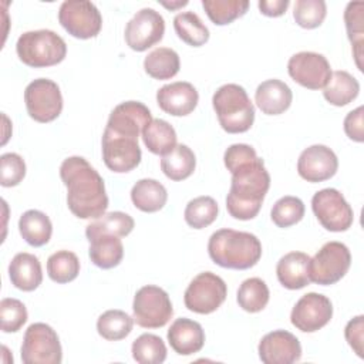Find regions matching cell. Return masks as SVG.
Returning a JSON list of instances; mask_svg holds the SVG:
<instances>
[{"mask_svg": "<svg viewBox=\"0 0 364 364\" xmlns=\"http://www.w3.org/2000/svg\"><path fill=\"white\" fill-rule=\"evenodd\" d=\"M257 158L256 151L247 144H233L230 145L223 155V162L228 171L232 173L237 166Z\"/></svg>", "mask_w": 364, "mask_h": 364, "instance_id": "cell-45", "label": "cell"}, {"mask_svg": "<svg viewBox=\"0 0 364 364\" xmlns=\"http://www.w3.org/2000/svg\"><path fill=\"white\" fill-rule=\"evenodd\" d=\"M16 51L26 65L43 68L60 64L67 55V44L51 30H33L18 37Z\"/></svg>", "mask_w": 364, "mask_h": 364, "instance_id": "cell-5", "label": "cell"}, {"mask_svg": "<svg viewBox=\"0 0 364 364\" xmlns=\"http://www.w3.org/2000/svg\"><path fill=\"white\" fill-rule=\"evenodd\" d=\"M270 186V175L262 158H255L232 172V183L226 196L229 215L239 220L257 216Z\"/></svg>", "mask_w": 364, "mask_h": 364, "instance_id": "cell-2", "label": "cell"}, {"mask_svg": "<svg viewBox=\"0 0 364 364\" xmlns=\"http://www.w3.org/2000/svg\"><path fill=\"white\" fill-rule=\"evenodd\" d=\"M202 6L216 26H226L233 20L242 17L247 9V0H202Z\"/></svg>", "mask_w": 364, "mask_h": 364, "instance_id": "cell-38", "label": "cell"}, {"mask_svg": "<svg viewBox=\"0 0 364 364\" xmlns=\"http://www.w3.org/2000/svg\"><path fill=\"white\" fill-rule=\"evenodd\" d=\"M310 256L303 252H290L280 257L276 274L280 284L289 290H299L310 283L309 276Z\"/></svg>", "mask_w": 364, "mask_h": 364, "instance_id": "cell-23", "label": "cell"}, {"mask_svg": "<svg viewBox=\"0 0 364 364\" xmlns=\"http://www.w3.org/2000/svg\"><path fill=\"white\" fill-rule=\"evenodd\" d=\"M18 230L21 237L28 245L34 247H40L48 243L53 233V225L50 218L44 212L37 209H30L20 216Z\"/></svg>", "mask_w": 364, "mask_h": 364, "instance_id": "cell-27", "label": "cell"}, {"mask_svg": "<svg viewBox=\"0 0 364 364\" xmlns=\"http://www.w3.org/2000/svg\"><path fill=\"white\" fill-rule=\"evenodd\" d=\"M195 166V154L183 144H176V146L161 159V169L171 181H183L189 178L193 173Z\"/></svg>", "mask_w": 364, "mask_h": 364, "instance_id": "cell-29", "label": "cell"}, {"mask_svg": "<svg viewBox=\"0 0 364 364\" xmlns=\"http://www.w3.org/2000/svg\"><path fill=\"white\" fill-rule=\"evenodd\" d=\"M27 321L26 306L11 297H6L0 301V326L4 333H16Z\"/></svg>", "mask_w": 364, "mask_h": 364, "instance_id": "cell-43", "label": "cell"}, {"mask_svg": "<svg viewBox=\"0 0 364 364\" xmlns=\"http://www.w3.org/2000/svg\"><path fill=\"white\" fill-rule=\"evenodd\" d=\"M58 21L75 38L87 40L98 36L102 17L97 6L88 0H65L58 10Z\"/></svg>", "mask_w": 364, "mask_h": 364, "instance_id": "cell-11", "label": "cell"}, {"mask_svg": "<svg viewBox=\"0 0 364 364\" xmlns=\"http://www.w3.org/2000/svg\"><path fill=\"white\" fill-rule=\"evenodd\" d=\"M176 132L165 119H152L142 131V139L148 151L155 155H166L176 146Z\"/></svg>", "mask_w": 364, "mask_h": 364, "instance_id": "cell-30", "label": "cell"}, {"mask_svg": "<svg viewBox=\"0 0 364 364\" xmlns=\"http://www.w3.org/2000/svg\"><path fill=\"white\" fill-rule=\"evenodd\" d=\"M131 200L136 209L146 213H154L165 206L168 200V192L165 186L156 179L144 178L132 186Z\"/></svg>", "mask_w": 364, "mask_h": 364, "instance_id": "cell-26", "label": "cell"}, {"mask_svg": "<svg viewBox=\"0 0 364 364\" xmlns=\"http://www.w3.org/2000/svg\"><path fill=\"white\" fill-rule=\"evenodd\" d=\"M48 277L60 284L73 282L80 273V260L70 250H58L47 260Z\"/></svg>", "mask_w": 364, "mask_h": 364, "instance_id": "cell-39", "label": "cell"}, {"mask_svg": "<svg viewBox=\"0 0 364 364\" xmlns=\"http://www.w3.org/2000/svg\"><path fill=\"white\" fill-rule=\"evenodd\" d=\"M28 115L37 122H51L63 111V95L57 82L48 78L31 81L24 91Z\"/></svg>", "mask_w": 364, "mask_h": 364, "instance_id": "cell-12", "label": "cell"}, {"mask_svg": "<svg viewBox=\"0 0 364 364\" xmlns=\"http://www.w3.org/2000/svg\"><path fill=\"white\" fill-rule=\"evenodd\" d=\"M289 75L301 87L321 90L331 77V67L323 54L300 51L290 57L287 63Z\"/></svg>", "mask_w": 364, "mask_h": 364, "instance_id": "cell-13", "label": "cell"}, {"mask_svg": "<svg viewBox=\"0 0 364 364\" xmlns=\"http://www.w3.org/2000/svg\"><path fill=\"white\" fill-rule=\"evenodd\" d=\"M9 277L14 287L23 291L36 290L43 282V270L37 256L31 253H17L9 264Z\"/></svg>", "mask_w": 364, "mask_h": 364, "instance_id": "cell-24", "label": "cell"}, {"mask_svg": "<svg viewBox=\"0 0 364 364\" xmlns=\"http://www.w3.org/2000/svg\"><path fill=\"white\" fill-rule=\"evenodd\" d=\"M161 4H162V6H165L166 9H171V10H173V9H178V7H183V6H186V4H188V0H179V1H175V3H166V1H161Z\"/></svg>", "mask_w": 364, "mask_h": 364, "instance_id": "cell-49", "label": "cell"}, {"mask_svg": "<svg viewBox=\"0 0 364 364\" xmlns=\"http://www.w3.org/2000/svg\"><path fill=\"white\" fill-rule=\"evenodd\" d=\"M360 92L358 81L347 71L338 70L331 73L327 85L323 88V95L327 102L336 107H344L357 98Z\"/></svg>", "mask_w": 364, "mask_h": 364, "instance_id": "cell-28", "label": "cell"}, {"mask_svg": "<svg viewBox=\"0 0 364 364\" xmlns=\"http://www.w3.org/2000/svg\"><path fill=\"white\" fill-rule=\"evenodd\" d=\"M142 158L138 139L119 136L109 132L102 134V159L107 168L117 173L135 169Z\"/></svg>", "mask_w": 364, "mask_h": 364, "instance_id": "cell-17", "label": "cell"}, {"mask_svg": "<svg viewBox=\"0 0 364 364\" xmlns=\"http://www.w3.org/2000/svg\"><path fill=\"white\" fill-rule=\"evenodd\" d=\"M364 108L360 105L355 109L350 111L344 118V132L346 135L355 141L363 142L364 141V124H363V114Z\"/></svg>", "mask_w": 364, "mask_h": 364, "instance_id": "cell-47", "label": "cell"}, {"mask_svg": "<svg viewBox=\"0 0 364 364\" xmlns=\"http://www.w3.org/2000/svg\"><path fill=\"white\" fill-rule=\"evenodd\" d=\"M213 109L220 127L229 134L250 129L255 121V107L246 90L239 84H225L212 97Z\"/></svg>", "mask_w": 364, "mask_h": 364, "instance_id": "cell-4", "label": "cell"}, {"mask_svg": "<svg viewBox=\"0 0 364 364\" xmlns=\"http://www.w3.org/2000/svg\"><path fill=\"white\" fill-rule=\"evenodd\" d=\"M257 351L264 364H293L301 358L299 338L286 330H274L263 336Z\"/></svg>", "mask_w": 364, "mask_h": 364, "instance_id": "cell-19", "label": "cell"}, {"mask_svg": "<svg viewBox=\"0 0 364 364\" xmlns=\"http://www.w3.org/2000/svg\"><path fill=\"white\" fill-rule=\"evenodd\" d=\"M289 4V0H260L259 10L267 17H279L286 13Z\"/></svg>", "mask_w": 364, "mask_h": 364, "instance_id": "cell-48", "label": "cell"}, {"mask_svg": "<svg viewBox=\"0 0 364 364\" xmlns=\"http://www.w3.org/2000/svg\"><path fill=\"white\" fill-rule=\"evenodd\" d=\"M63 350L53 327L46 323H33L24 333L21 361L24 364H60Z\"/></svg>", "mask_w": 364, "mask_h": 364, "instance_id": "cell-7", "label": "cell"}, {"mask_svg": "<svg viewBox=\"0 0 364 364\" xmlns=\"http://www.w3.org/2000/svg\"><path fill=\"white\" fill-rule=\"evenodd\" d=\"M327 14V6L323 0H297L293 9L296 23L303 28L318 27Z\"/></svg>", "mask_w": 364, "mask_h": 364, "instance_id": "cell-42", "label": "cell"}, {"mask_svg": "<svg viewBox=\"0 0 364 364\" xmlns=\"http://www.w3.org/2000/svg\"><path fill=\"white\" fill-rule=\"evenodd\" d=\"M226 296L225 280L212 272H202L186 287L183 301L188 310L198 314H209L220 307Z\"/></svg>", "mask_w": 364, "mask_h": 364, "instance_id": "cell-9", "label": "cell"}, {"mask_svg": "<svg viewBox=\"0 0 364 364\" xmlns=\"http://www.w3.org/2000/svg\"><path fill=\"white\" fill-rule=\"evenodd\" d=\"M364 3L350 1L344 11V21L347 28L348 40L353 46V54L355 64L360 71H363V44H364Z\"/></svg>", "mask_w": 364, "mask_h": 364, "instance_id": "cell-33", "label": "cell"}, {"mask_svg": "<svg viewBox=\"0 0 364 364\" xmlns=\"http://www.w3.org/2000/svg\"><path fill=\"white\" fill-rule=\"evenodd\" d=\"M338 169L337 155L326 145H311L306 148L297 161L299 175L311 183L323 182L336 175Z\"/></svg>", "mask_w": 364, "mask_h": 364, "instance_id": "cell-18", "label": "cell"}, {"mask_svg": "<svg viewBox=\"0 0 364 364\" xmlns=\"http://www.w3.org/2000/svg\"><path fill=\"white\" fill-rule=\"evenodd\" d=\"M165 33V20L154 9L145 7L127 23L125 41L134 51H145L159 43Z\"/></svg>", "mask_w": 364, "mask_h": 364, "instance_id": "cell-14", "label": "cell"}, {"mask_svg": "<svg viewBox=\"0 0 364 364\" xmlns=\"http://www.w3.org/2000/svg\"><path fill=\"white\" fill-rule=\"evenodd\" d=\"M88 255L91 262L100 269H112L118 266L124 257V246L118 236L98 235L91 239Z\"/></svg>", "mask_w": 364, "mask_h": 364, "instance_id": "cell-25", "label": "cell"}, {"mask_svg": "<svg viewBox=\"0 0 364 364\" xmlns=\"http://www.w3.org/2000/svg\"><path fill=\"white\" fill-rule=\"evenodd\" d=\"M293 94L290 87L276 78L266 80L256 88L255 101L259 109L266 115H279L291 105Z\"/></svg>", "mask_w": 364, "mask_h": 364, "instance_id": "cell-22", "label": "cell"}, {"mask_svg": "<svg viewBox=\"0 0 364 364\" xmlns=\"http://www.w3.org/2000/svg\"><path fill=\"white\" fill-rule=\"evenodd\" d=\"M218 203L210 196H198L188 202L183 216L185 222L193 229H203L218 218Z\"/></svg>", "mask_w": 364, "mask_h": 364, "instance_id": "cell-40", "label": "cell"}, {"mask_svg": "<svg viewBox=\"0 0 364 364\" xmlns=\"http://www.w3.org/2000/svg\"><path fill=\"white\" fill-rule=\"evenodd\" d=\"M269 287L259 277H250L242 282L237 290V304L247 313L262 311L269 303Z\"/></svg>", "mask_w": 364, "mask_h": 364, "instance_id": "cell-35", "label": "cell"}, {"mask_svg": "<svg viewBox=\"0 0 364 364\" xmlns=\"http://www.w3.org/2000/svg\"><path fill=\"white\" fill-rule=\"evenodd\" d=\"M132 357L139 364H161L166 358V346L159 336L144 333L134 340Z\"/></svg>", "mask_w": 364, "mask_h": 364, "instance_id": "cell-37", "label": "cell"}, {"mask_svg": "<svg viewBox=\"0 0 364 364\" xmlns=\"http://www.w3.org/2000/svg\"><path fill=\"white\" fill-rule=\"evenodd\" d=\"M168 341L179 355H191L202 350L205 344V331L202 326L191 318H176L168 330Z\"/></svg>", "mask_w": 364, "mask_h": 364, "instance_id": "cell-21", "label": "cell"}, {"mask_svg": "<svg viewBox=\"0 0 364 364\" xmlns=\"http://www.w3.org/2000/svg\"><path fill=\"white\" fill-rule=\"evenodd\" d=\"M333 317V304L330 299L320 293H307L294 304L290 321L303 333H314L323 328Z\"/></svg>", "mask_w": 364, "mask_h": 364, "instance_id": "cell-15", "label": "cell"}, {"mask_svg": "<svg viewBox=\"0 0 364 364\" xmlns=\"http://www.w3.org/2000/svg\"><path fill=\"white\" fill-rule=\"evenodd\" d=\"M346 340L348 346L355 351V354L363 358V343H364V316H357L351 318L344 330Z\"/></svg>", "mask_w": 364, "mask_h": 364, "instance_id": "cell-46", "label": "cell"}, {"mask_svg": "<svg viewBox=\"0 0 364 364\" xmlns=\"http://www.w3.org/2000/svg\"><path fill=\"white\" fill-rule=\"evenodd\" d=\"M208 253L220 267L246 270L260 260L262 243L253 233L219 229L209 237Z\"/></svg>", "mask_w": 364, "mask_h": 364, "instance_id": "cell-3", "label": "cell"}, {"mask_svg": "<svg viewBox=\"0 0 364 364\" xmlns=\"http://www.w3.org/2000/svg\"><path fill=\"white\" fill-rule=\"evenodd\" d=\"M304 203L297 196H283L272 208L270 218L277 228H290L304 216Z\"/></svg>", "mask_w": 364, "mask_h": 364, "instance_id": "cell-41", "label": "cell"}, {"mask_svg": "<svg viewBox=\"0 0 364 364\" xmlns=\"http://www.w3.org/2000/svg\"><path fill=\"white\" fill-rule=\"evenodd\" d=\"M152 121L151 111L139 101L118 104L109 114L105 132L138 139L144 128Z\"/></svg>", "mask_w": 364, "mask_h": 364, "instance_id": "cell-16", "label": "cell"}, {"mask_svg": "<svg viewBox=\"0 0 364 364\" xmlns=\"http://www.w3.org/2000/svg\"><path fill=\"white\" fill-rule=\"evenodd\" d=\"M145 73L155 80H169L175 77L181 68L179 55L168 47L152 50L144 60Z\"/></svg>", "mask_w": 364, "mask_h": 364, "instance_id": "cell-31", "label": "cell"}, {"mask_svg": "<svg viewBox=\"0 0 364 364\" xmlns=\"http://www.w3.org/2000/svg\"><path fill=\"white\" fill-rule=\"evenodd\" d=\"M135 226L134 219L125 212H109L97 218L85 229L87 239H91L98 235H114L118 237L128 236Z\"/></svg>", "mask_w": 364, "mask_h": 364, "instance_id": "cell-32", "label": "cell"}, {"mask_svg": "<svg viewBox=\"0 0 364 364\" xmlns=\"http://www.w3.org/2000/svg\"><path fill=\"white\" fill-rule=\"evenodd\" d=\"M26 176L24 159L14 152H7L0 156V183L4 188L18 185Z\"/></svg>", "mask_w": 364, "mask_h": 364, "instance_id": "cell-44", "label": "cell"}, {"mask_svg": "<svg viewBox=\"0 0 364 364\" xmlns=\"http://www.w3.org/2000/svg\"><path fill=\"white\" fill-rule=\"evenodd\" d=\"M134 326V317L122 310H107L97 320L98 334L108 341H118L125 338Z\"/></svg>", "mask_w": 364, "mask_h": 364, "instance_id": "cell-36", "label": "cell"}, {"mask_svg": "<svg viewBox=\"0 0 364 364\" xmlns=\"http://www.w3.org/2000/svg\"><path fill=\"white\" fill-rule=\"evenodd\" d=\"M311 209L320 225L330 232H346L354 220L353 208L334 188H326L314 193Z\"/></svg>", "mask_w": 364, "mask_h": 364, "instance_id": "cell-10", "label": "cell"}, {"mask_svg": "<svg viewBox=\"0 0 364 364\" xmlns=\"http://www.w3.org/2000/svg\"><path fill=\"white\" fill-rule=\"evenodd\" d=\"M199 101L196 88L186 81H176L161 87L156 92V102L162 111L173 117L191 114Z\"/></svg>", "mask_w": 364, "mask_h": 364, "instance_id": "cell-20", "label": "cell"}, {"mask_svg": "<svg viewBox=\"0 0 364 364\" xmlns=\"http://www.w3.org/2000/svg\"><path fill=\"white\" fill-rule=\"evenodd\" d=\"M173 28L178 37L192 47H200L209 40L208 27L193 11L176 14L173 18Z\"/></svg>", "mask_w": 364, "mask_h": 364, "instance_id": "cell-34", "label": "cell"}, {"mask_svg": "<svg viewBox=\"0 0 364 364\" xmlns=\"http://www.w3.org/2000/svg\"><path fill=\"white\" fill-rule=\"evenodd\" d=\"M351 264V253L341 242H327L310 257L309 276L310 282L320 286H330L341 280Z\"/></svg>", "mask_w": 364, "mask_h": 364, "instance_id": "cell-6", "label": "cell"}, {"mask_svg": "<svg viewBox=\"0 0 364 364\" xmlns=\"http://www.w3.org/2000/svg\"><path fill=\"white\" fill-rule=\"evenodd\" d=\"M60 178L67 186V205L80 219H97L108 208L104 179L82 156H70L60 166Z\"/></svg>", "mask_w": 364, "mask_h": 364, "instance_id": "cell-1", "label": "cell"}, {"mask_svg": "<svg viewBox=\"0 0 364 364\" xmlns=\"http://www.w3.org/2000/svg\"><path fill=\"white\" fill-rule=\"evenodd\" d=\"M134 321L144 328L164 327L173 314V307L168 293L158 286H144L135 296L132 303Z\"/></svg>", "mask_w": 364, "mask_h": 364, "instance_id": "cell-8", "label": "cell"}]
</instances>
